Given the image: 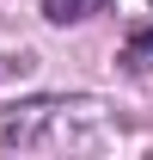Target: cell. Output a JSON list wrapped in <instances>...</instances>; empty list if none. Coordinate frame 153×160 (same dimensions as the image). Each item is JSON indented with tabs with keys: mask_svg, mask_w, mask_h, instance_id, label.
Returning a JSON list of instances; mask_svg holds the SVG:
<instances>
[{
	"mask_svg": "<svg viewBox=\"0 0 153 160\" xmlns=\"http://www.w3.org/2000/svg\"><path fill=\"white\" fill-rule=\"evenodd\" d=\"M98 6H104V0H43V12H49L55 25H74V19H92Z\"/></svg>",
	"mask_w": 153,
	"mask_h": 160,
	"instance_id": "6da1fadb",
	"label": "cell"
}]
</instances>
